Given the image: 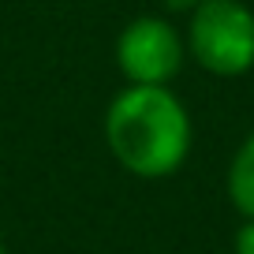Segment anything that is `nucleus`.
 Masks as SVG:
<instances>
[{"instance_id":"nucleus-1","label":"nucleus","mask_w":254,"mask_h":254,"mask_svg":"<svg viewBox=\"0 0 254 254\" xmlns=\"http://www.w3.org/2000/svg\"><path fill=\"white\" fill-rule=\"evenodd\" d=\"M105 142L131 176L165 180L190 153V116L168 86H127L105 112Z\"/></svg>"},{"instance_id":"nucleus-2","label":"nucleus","mask_w":254,"mask_h":254,"mask_svg":"<svg viewBox=\"0 0 254 254\" xmlns=\"http://www.w3.org/2000/svg\"><path fill=\"white\" fill-rule=\"evenodd\" d=\"M187 45L209 75H247L254 67V11L243 0H202L190 11Z\"/></svg>"},{"instance_id":"nucleus-3","label":"nucleus","mask_w":254,"mask_h":254,"mask_svg":"<svg viewBox=\"0 0 254 254\" xmlns=\"http://www.w3.org/2000/svg\"><path fill=\"white\" fill-rule=\"evenodd\" d=\"M116 64L131 86H165L183 64V41L165 19H135L116 41Z\"/></svg>"},{"instance_id":"nucleus-4","label":"nucleus","mask_w":254,"mask_h":254,"mask_svg":"<svg viewBox=\"0 0 254 254\" xmlns=\"http://www.w3.org/2000/svg\"><path fill=\"white\" fill-rule=\"evenodd\" d=\"M228 198L247 221H254V131L243 138L228 165Z\"/></svg>"},{"instance_id":"nucleus-5","label":"nucleus","mask_w":254,"mask_h":254,"mask_svg":"<svg viewBox=\"0 0 254 254\" xmlns=\"http://www.w3.org/2000/svg\"><path fill=\"white\" fill-rule=\"evenodd\" d=\"M236 254H254V221H243L236 232V247H232Z\"/></svg>"},{"instance_id":"nucleus-6","label":"nucleus","mask_w":254,"mask_h":254,"mask_svg":"<svg viewBox=\"0 0 254 254\" xmlns=\"http://www.w3.org/2000/svg\"><path fill=\"white\" fill-rule=\"evenodd\" d=\"M165 4H168V8H172V11H194V8H198V4H202V0H165Z\"/></svg>"},{"instance_id":"nucleus-7","label":"nucleus","mask_w":254,"mask_h":254,"mask_svg":"<svg viewBox=\"0 0 254 254\" xmlns=\"http://www.w3.org/2000/svg\"><path fill=\"white\" fill-rule=\"evenodd\" d=\"M0 254H8V251H4V243H0Z\"/></svg>"}]
</instances>
